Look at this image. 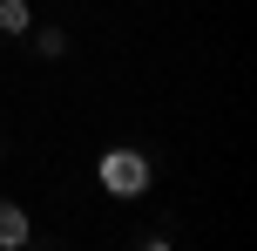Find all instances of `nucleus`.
<instances>
[{
    "mask_svg": "<svg viewBox=\"0 0 257 251\" xmlns=\"http://www.w3.org/2000/svg\"><path fill=\"white\" fill-rule=\"evenodd\" d=\"M21 244H34V224H27V211H21V204H7V197H0V251H21Z\"/></svg>",
    "mask_w": 257,
    "mask_h": 251,
    "instance_id": "obj_2",
    "label": "nucleus"
},
{
    "mask_svg": "<svg viewBox=\"0 0 257 251\" xmlns=\"http://www.w3.org/2000/svg\"><path fill=\"white\" fill-rule=\"evenodd\" d=\"M95 177H102V190H108V197H149V184H156V163H149V149L115 143V149H102Z\"/></svg>",
    "mask_w": 257,
    "mask_h": 251,
    "instance_id": "obj_1",
    "label": "nucleus"
},
{
    "mask_svg": "<svg viewBox=\"0 0 257 251\" xmlns=\"http://www.w3.org/2000/svg\"><path fill=\"white\" fill-rule=\"evenodd\" d=\"M68 48H75V41H68L54 21H48V27H27V54H34V61H61Z\"/></svg>",
    "mask_w": 257,
    "mask_h": 251,
    "instance_id": "obj_3",
    "label": "nucleus"
},
{
    "mask_svg": "<svg viewBox=\"0 0 257 251\" xmlns=\"http://www.w3.org/2000/svg\"><path fill=\"white\" fill-rule=\"evenodd\" d=\"M34 27V7L27 0H0V34H27Z\"/></svg>",
    "mask_w": 257,
    "mask_h": 251,
    "instance_id": "obj_4",
    "label": "nucleus"
}]
</instances>
